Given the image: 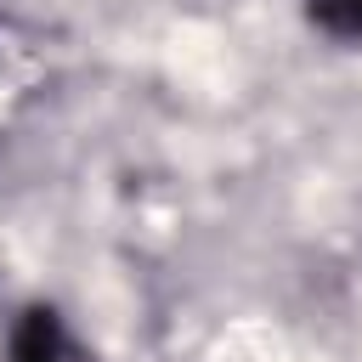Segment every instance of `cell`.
<instances>
[{
  "mask_svg": "<svg viewBox=\"0 0 362 362\" xmlns=\"http://www.w3.org/2000/svg\"><path fill=\"white\" fill-rule=\"evenodd\" d=\"M6 362H102L51 305H28L11 328V345H6Z\"/></svg>",
  "mask_w": 362,
  "mask_h": 362,
  "instance_id": "1",
  "label": "cell"
},
{
  "mask_svg": "<svg viewBox=\"0 0 362 362\" xmlns=\"http://www.w3.org/2000/svg\"><path fill=\"white\" fill-rule=\"evenodd\" d=\"M305 17L334 40H362V0H305Z\"/></svg>",
  "mask_w": 362,
  "mask_h": 362,
  "instance_id": "2",
  "label": "cell"
}]
</instances>
